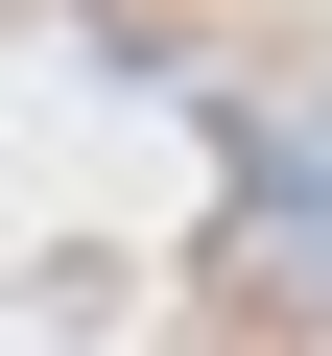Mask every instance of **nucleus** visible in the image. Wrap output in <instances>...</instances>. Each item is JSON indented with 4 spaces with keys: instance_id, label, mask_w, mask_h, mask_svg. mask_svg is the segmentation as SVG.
<instances>
[]
</instances>
